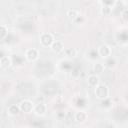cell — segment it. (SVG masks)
Returning a JSON list of instances; mask_svg holds the SVG:
<instances>
[{
  "instance_id": "obj_1",
  "label": "cell",
  "mask_w": 128,
  "mask_h": 128,
  "mask_svg": "<svg viewBox=\"0 0 128 128\" xmlns=\"http://www.w3.org/2000/svg\"><path fill=\"white\" fill-rule=\"evenodd\" d=\"M94 93H95L96 98L100 100H105L109 96V88L105 84H99L98 86L95 87Z\"/></svg>"
},
{
  "instance_id": "obj_2",
  "label": "cell",
  "mask_w": 128,
  "mask_h": 128,
  "mask_svg": "<svg viewBox=\"0 0 128 128\" xmlns=\"http://www.w3.org/2000/svg\"><path fill=\"white\" fill-rule=\"evenodd\" d=\"M54 41V36L51 33H43L40 36V43L45 47H50Z\"/></svg>"
},
{
  "instance_id": "obj_3",
  "label": "cell",
  "mask_w": 128,
  "mask_h": 128,
  "mask_svg": "<svg viewBox=\"0 0 128 128\" xmlns=\"http://www.w3.org/2000/svg\"><path fill=\"white\" fill-rule=\"evenodd\" d=\"M34 104L30 100H23L19 103V107L21 109V112L23 113H30L34 109Z\"/></svg>"
},
{
  "instance_id": "obj_4",
  "label": "cell",
  "mask_w": 128,
  "mask_h": 128,
  "mask_svg": "<svg viewBox=\"0 0 128 128\" xmlns=\"http://www.w3.org/2000/svg\"><path fill=\"white\" fill-rule=\"evenodd\" d=\"M97 52H98L99 56L104 58V59H106V58L111 56V48H110V46H108L106 44L100 45L98 47V49H97Z\"/></svg>"
},
{
  "instance_id": "obj_5",
  "label": "cell",
  "mask_w": 128,
  "mask_h": 128,
  "mask_svg": "<svg viewBox=\"0 0 128 128\" xmlns=\"http://www.w3.org/2000/svg\"><path fill=\"white\" fill-rule=\"evenodd\" d=\"M25 58L30 61V62H33V61H36L38 58H39V52L37 49L35 48H29L26 50L25 52Z\"/></svg>"
},
{
  "instance_id": "obj_6",
  "label": "cell",
  "mask_w": 128,
  "mask_h": 128,
  "mask_svg": "<svg viewBox=\"0 0 128 128\" xmlns=\"http://www.w3.org/2000/svg\"><path fill=\"white\" fill-rule=\"evenodd\" d=\"M33 112L37 115V116H43L46 114L47 112V106L44 103H38L34 106Z\"/></svg>"
},
{
  "instance_id": "obj_7",
  "label": "cell",
  "mask_w": 128,
  "mask_h": 128,
  "mask_svg": "<svg viewBox=\"0 0 128 128\" xmlns=\"http://www.w3.org/2000/svg\"><path fill=\"white\" fill-rule=\"evenodd\" d=\"M50 48H51V50H52L54 53L58 54V53H61V52L64 51V44H63L61 41L55 40V41L52 43V45L50 46Z\"/></svg>"
},
{
  "instance_id": "obj_8",
  "label": "cell",
  "mask_w": 128,
  "mask_h": 128,
  "mask_svg": "<svg viewBox=\"0 0 128 128\" xmlns=\"http://www.w3.org/2000/svg\"><path fill=\"white\" fill-rule=\"evenodd\" d=\"M7 112L9 115L11 116H17L21 113V109L19 107V105H16V104H11L10 106H8L7 108Z\"/></svg>"
},
{
  "instance_id": "obj_9",
  "label": "cell",
  "mask_w": 128,
  "mask_h": 128,
  "mask_svg": "<svg viewBox=\"0 0 128 128\" xmlns=\"http://www.w3.org/2000/svg\"><path fill=\"white\" fill-rule=\"evenodd\" d=\"M88 84L90 87H93L95 88L96 86H98L100 84V80H99V77L97 74H92L90 76H88Z\"/></svg>"
},
{
  "instance_id": "obj_10",
  "label": "cell",
  "mask_w": 128,
  "mask_h": 128,
  "mask_svg": "<svg viewBox=\"0 0 128 128\" xmlns=\"http://www.w3.org/2000/svg\"><path fill=\"white\" fill-rule=\"evenodd\" d=\"M74 120L77 123H84L87 120V114L85 111H78L74 115Z\"/></svg>"
},
{
  "instance_id": "obj_11",
  "label": "cell",
  "mask_w": 128,
  "mask_h": 128,
  "mask_svg": "<svg viewBox=\"0 0 128 128\" xmlns=\"http://www.w3.org/2000/svg\"><path fill=\"white\" fill-rule=\"evenodd\" d=\"M11 59L7 56H2L1 59H0V66L1 68L3 69H6V68H9L11 66Z\"/></svg>"
},
{
  "instance_id": "obj_12",
  "label": "cell",
  "mask_w": 128,
  "mask_h": 128,
  "mask_svg": "<svg viewBox=\"0 0 128 128\" xmlns=\"http://www.w3.org/2000/svg\"><path fill=\"white\" fill-rule=\"evenodd\" d=\"M64 54L69 58H73L77 55V50L73 47H68V48L64 49Z\"/></svg>"
},
{
  "instance_id": "obj_13",
  "label": "cell",
  "mask_w": 128,
  "mask_h": 128,
  "mask_svg": "<svg viewBox=\"0 0 128 128\" xmlns=\"http://www.w3.org/2000/svg\"><path fill=\"white\" fill-rule=\"evenodd\" d=\"M92 69H93V72L98 75V74H101L104 71V65L102 63H100V62H97V63H95L93 65Z\"/></svg>"
},
{
  "instance_id": "obj_14",
  "label": "cell",
  "mask_w": 128,
  "mask_h": 128,
  "mask_svg": "<svg viewBox=\"0 0 128 128\" xmlns=\"http://www.w3.org/2000/svg\"><path fill=\"white\" fill-rule=\"evenodd\" d=\"M67 17H68L70 20L75 21V20L79 17V14H78V12H77L75 9H70V10L67 11Z\"/></svg>"
},
{
  "instance_id": "obj_15",
  "label": "cell",
  "mask_w": 128,
  "mask_h": 128,
  "mask_svg": "<svg viewBox=\"0 0 128 128\" xmlns=\"http://www.w3.org/2000/svg\"><path fill=\"white\" fill-rule=\"evenodd\" d=\"M117 62H116V59L113 58V57H108L106 58V61H105V66L108 67V68H114L116 66Z\"/></svg>"
},
{
  "instance_id": "obj_16",
  "label": "cell",
  "mask_w": 128,
  "mask_h": 128,
  "mask_svg": "<svg viewBox=\"0 0 128 128\" xmlns=\"http://www.w3.org/2000/svg\"><path fill=\"white\" fill-rule=\"evenodd\" d=\"M7 34H8V28L6 27V25L2 24L0 26V39L3 40L7 36Z\"/></svg>"
},
{
  "instance_id": "obj_17",
  "label": "cell",
  "mask_w": 128,
  "mask_h": 128,
  "mask_svg": "<svg viewBox=\"0 0 128 128\" xmlns=\"http://www.w3.org/2000/svg\"><path fill=\"white\" fill-rule=\"evenodd\" d=\"M111 12H112L111 7L108 6V5H104V6L101 8V14L104 15V16H108V15H110Z\"/></svg>"
},
{
  "instance_id": "obj_18",
  "label": "cell",
  "mask_w": 128,
  "mask_h": 128,
  "mask_svg": "<svg viewBox=\"0 0 128 128\" xmlns=\"http://www.w3.org/2000/svg\"><path fill=\"white\" fill-rule=\"evenodd\" d=\"M120 17H121L122 20H124V21H128V9H124V10L121 12Z\"/></svg>"
}]
</instances>
